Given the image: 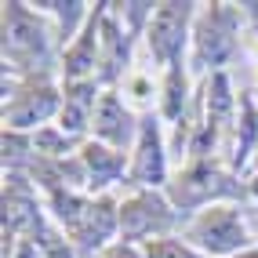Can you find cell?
<instances>
[{"label":"cell","mask_w":258,"mask_h":258,"mask_svg":"<svg viewBox=\"0 0 258 258\" xmlns=\"http://www.w3.org/2000/svg\"><path fill=\"white\" fill-rule=\"evenodd\" d=\"M236 258H258V247H251V251H244V254H236Z\"/></svg>","instance_id":"cell-18"},{"label":"cell","mask_w":258,"mask_h":258,"mask_svg":"<svg viewBox=\"0 0 258 258\" xmlns=\"http://www.w3.org/2000/svg\"><path fill=\"white\" fill-rule=\"evenodd\" d=\"M146 258H204L193 244H185L182 236H164V240H153V244L142 247Z\"/></svg>","instance_id":"cell-14"},{"label":"cell","mask_w":258,"mask_h":258,"mask_svg":"<svg viewBox=\"0 0 258 258\" xmlns=\"http://www.w3.org/2000/svg\"><path fill=\"white\" fill-rule=\"evenodd\" d=\"M244 189H247V193H251V200L258 204V164H254V171H251V175H247V182H244Z\"/></svg>","instance_id":"cell-16"},{"label":"cell","mask_w":258,"mask_h":258,"mask_svg":"<svg viewBox=\"0 0 258 258\" xmlns=\"http://www.w3.org/2000/svg\"><path fill=\"white\" fill-rule=\"evenodd\" d=\"M240 15H244L247 22H258V0L254 4H240Z\"/></svg>","instance_id":"cell-17"},{"label":"cell","mask_w":258,"mask_h":258,"mask_svg":"<svg viewBox=\"0 0 258 258\" xmlns=\"http://www.w3.org/2000/svg\"><path fill=\"white\" fill-rule=\"evenodd\" d=\"M185 244H193L204 258H236L254 247V236L247 226V211L240 204H211L182 222L178 233Z\"/></svg>","instance_id":"cell-3"},{"label":"cell","mask_w":258,"mask_h":258,"mask_svg":"<svg viewBox=\"0 0 258 258\" xmlns=\"http://www.w3.org/2000/svg\"><path fill=\"white\" fill-rule=\"evenodd\" d=\"M127 182L135 189H164L167 185V146L157 116L146 113L142 116V131L131 146V167H127Z\"/></svg>","instance_id":"cell-10"},{"label":"cell","mask_w":258,"mask_h":258,"mask_svg":"<svg viewBox=\"0 0 258 258\" xmlns=\"http://www.w3.org/2000/svg\"><path fill=\"white\" fill-rule=\"evenodd\" d=\"M95 258H146L139 244H127V240H113L109 247H102Z\"/></svg>","instance_id":"cell-15"},{"label":"cell","mask_w":258,"mask_h":258,"mask_svg":"<svg viewBox=\"0 0 258 258\" xmlns=\"http://www.w3.org/2000/svg\"><path fill=\"white\" fill-rule=\"evenodd\" d=\"M0 33H4V70L19 77H40L58 44V33L47 15L37 4L11 0L0 15Z\"/></svg>","instance_id":"cell-2"},{"label":"cell","mask_w":258,"mask_h":258,"mask_svg":"<svg viewBox=\"0 0 258 258\" xmlns=\"http://www.w3.org/2000/svg\"><path fill=\"white\" fill-rule=\"evenodd\" d=\"M139 131H142V116L127 106L116 88H106L98 98V106H95V116H91V139L109 146V149L131 153Z\"/></svg>","instance_id":"cell-9"},{"label":"cell","mask_w":258,"mask_h":258,"mask_svg":"<svg viewBox=\"0 0 258 258\" xmlns=\"http://www.w3.org/2000/svg\"><path fill=\"white\" fill-rule=\"evenodd\" d=\"M240 193H244V185L236 182V175H229V171H222L218 164L211 160H189L178 178L167 185V197L171 204L178 208L182 218L197 215L204 208H211V204H229L236 200Z\"/></svg>","instance_id":"cell-6"},{"label":"cell","mask_w":258,"mask_h":258,"mask_svg":"<svg viewBox=\"0 0 258 258\" xmlns=\"http://www.w3.org/2000/svg\"><path fill=\"white\" fill-rule=\"evenodd\" d=\"M197 8L200 4H182V0H164V4L153 8L149 26H146V51L149 58L164 66V70H175L182 66L185 47L193 44V22H197Z\"/></svg>","instance_id":"cell-8"},{"label":"cell","mask_w":258,"mask_h":258,"mask_svg":"<svg viewBox=\"0 0 258 258\" xmlns=\"http://www.w3.org/2000/svg\"><path fill=\"white\" fill-rule=\"evenodd\" d=\"M98 70H102V4L91 11L80 37L70 47H62V55H58V73L66 84L98 80Z\"/></svg>","instance_id":"cell-11"},{"label":"cell","mask_w":258,"mask_h":258,"mask_svg":"<svg viewBox=\"0 0 258 258\" xmlns=\"http://www.w3.org/2000/svg\"><path fill=\"white\" fill-rule=\"evenodd\" d=\"M240 4H200L197 22H193V62L197 70H215L222 73V66L233 58L236 51V33H240Z\"/></svg>","instance_id":"cell-7"},{"label":"cell","mask_w":258,"mask_h":258,"mask_svg":"<svg viewBox=\"0 0 258 258\" xmlns=\"http://www.w3.org/2000/svg\"><path fill=\"white\" fill-rule=\"evenodd\" d=\"M62 113V88L47 73L19 77L4 70V127L8 131H40Z\"/></svg>","instance_id":"cell-4"},{"label":"cell","mask_w":258,"mask_h":258,"mask_svg":"<svg viewBox=\"0 0 258 258\" xmlns=\"http://www.w3.org/2000/svg\"><path fill=\"white\" fill-rule=\"evenodd\" d=\"M80 167L84 175H88V193H106L109 185L124 182L127 178V167H131V153H120V149H109L95 139H88L80 146Z\"/></svg>","instance_id":"cell-12"},{"label":"cell","mask_w":258,"mask_h":258,"mask_svg":"<svg viewBox=\"0 0 258 258\" xmlns=\"http://www.w3.org/2000/svg\"><path fill=\"white\" fill-rule=\"evenodd\" d=\"M182 215L171 204L167 189H135L120 200V240L127 244H153L164 236H178L182 233Z\"/></svg>","instance_id":"cell-5"},{"label":"cell","mask_w":258,"mask_h":258,"mask_svg":"<svg viewBox=\"0 0 258 258\" xmlns=\"http://www.w3.org/2000/svg\"><path fill=\"white\" fill-rule=\"evenodd\" d=\"M47 197V218L66 233L80 258H95L102 247L120 240V200L109 193H77V189H55Z\"/></svg>","instance_id":"cell-1"},{"label":"cell","mask_w":258,"mask_h":258,"mask_svg":"<svg viewBox=\"0 0 258 258\" xmlns=\"http://www.w3.org/2000/svg\"><path fill=\"white\" fill-rule=\"evenodd\" d=\"M189 80H185V70L175 66V70H164V84H160V116L178 124V120L189 113Z\"/></svg>","instance_id":"cell-13"}]
</instances>
